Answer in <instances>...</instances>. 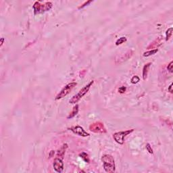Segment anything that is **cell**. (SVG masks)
Listing matches in <instances>:
<instances>
[{"instance_id":"6da1fadb","label":"cell","mask_w":173,"mask_h":173,"mask_svg":"<svg viewBox=\"0 0 173 173\" xmlns=\"http://www.w3.org/2000/svg\"><path fill=\"white\" fill-rule=\"evenodd\" d=\"M102 161L105 171L108 173L114 172L116 170L115 162L113 156L109 154H105L102 157Z\"/></svg>"},{"instance_id":"7a4b0ae2","label":"cell","mask_w":173,"mask_h":173,"mask_svg":"<svg viewBox=\"0 0 173 173\" xmlns=\"http://www.w3.org/2000/svg\"><path fill=\"white\" fill-rule=\"evenodd\" d=\"M52 6H53V4L50 2H44V3L35 2L33 5L34 14L37 15V14H42L45 12H47L51 10Z\"/></svg>"},{"instance_id":"3957f363","label":"cell","mask_w":173,"mask_h":173,"mask_svg":"<svg viewBox=\"0 0 173 173\" xmlns=\"http://www.w3.org/2000/svg\"><path fill=\"white\" fill-rule=\"evenodd\" d=\"M93 83H94V81H91L89 84H87V85H85L84 87H83L81 90L79 91V92L77 93V94L75 95L70 99L69 103H70V104H76V103H77L78 102H79V101L81 100V99L88 93V91H89V89H90L91 86H92Z\"/></svg>"},{"instance_id":"277c9868","label":"cell","mask_w":173,"mask_h":173,"mask_svg":"<svg viewBox=\"0 0 173 173\" xmlns=\"http://www.w3.org/2000/svg\"><path fill=\"white\" fill-rule=\"evenodd\" d=\"M134 131V129L131 130H126L124 131H120L117 132L113 135V138H114V141L117 143L122 145L124 143V138L126 137V136L128 135L129 134Z\"/></svg>"},{"instance_id":"5b68a950","label":"cell","mask_w":173,"mask_h":173,"mask_svg":"<svg viewBox=\"0 0 173 173\" xmlns=\"http://www.w3.org/2000/svg\"><path fill=\"white\" fill-rule=\"evenodd\" d=\"M76 85H77V83H75V82H72V83H68V84H67V85L60 91V92L56 95V97H55V100H58V99H62L64 98V97L66 96V95H68L70 93L71 91L74 89V87L76 86Z\"/></svg>"},{"instance_id":"8992f818","label":"cell","mask_w":173,"mask_h":173,"mask_svg":"<svg viewBox=\"0 0 173 173\" xmlns=\"http://www.w3.org/2000/svg\"><path fill=\"white\" fill-rule=\"evenodd\" d=\"M89 130L95 133H106L107 132L104 123L99 121L93 122V124H91L89 126Z\"/></svg>"},{"instance_id":"52a82bcc","label":"cell","mask_w":173,"mask_h":173,"mask_svg":"<svg viewBox=\"0 0 173 173\" xmlns=\"http://www.w3.org/2000/svg\"><path fill=\"white\" fill-rule=\"evenodd\" d=\"M69 130H70L73 133L76 134L77 135L81 136V137H89V136H90V134L88 133L86 131H85V130H84V128L81 126H72V127H70V128H69Z\"/></svg>"},{"instance_id":"ba28073f","label":"cell","mask_w":173,"mask_h":173,"mask_svg":"<svg viewBox=\"0 0 173 173\" xmlns=\"http://www.w3.org/2000/svg\"><path fill=\"white\" fill-rule=\"evenodd\" d=\"M53 168L55 171L58 173H60L63 171L64 170V162L62 159L60 158V157H56L54 160V162H53Z\"/></svg>"},{"instance_id":"9c48e42d","label":"cell","mask_w":173,"mask_h":173,"mask_svg":"<svg viewBox=\"0 0 173 173\" xmlns=\"http://www.w3.org/2000/svg\"><path fill=\"white\" fill-rule=\"evenodd\" d=\"M67 148H68V145H67L66 143L64 144L63 146H62V148L58 150V151H57V157H60V158H61V159H63Z\"/></svg>"},{"instance_id":"30bf717a","label":"cell","mask_w":173,"mask_h":173,"mask_svg":"<svg viewBox=\"0 0 173 173\" xmlns=\"http://www.w3.org/2000/svg\"><path fill=\"white\" fill-rule=\"evenodd\" d=\"M151 65V62H149V63L144 65L143 68V79L144 81L146 80L147 77H148V71H149V69H150Z\"/></svg>"},{"instance_id":"8fae6325","label":"cell","mask_w":173,"mask_h":173,"mask_svg":"<svg viewBox=\"0 0 173 173\" xmlns=\"http://www.w3.org/2000/svg\"><path fill=\"white\" fill-rule=\"evenodd\" d=\"M79 106L78 104H76V106L73 107V110L70 112V114H69V115L68 116L67 118H68V119H71V118H74L78 114V112H79Z\"/></svg>"},{"instance_id":"7c38bea8","label":"cell","mask_w":173,"mask_h":173,"mask_svg":"<svg viewBox=\"0 0 173 173\" xmlns=\"http://www.w3.org/2000/svg\"><path fill=\"white\" fill-rule=\"evenodd\" d=\"M162 44V39L160 37L157 38V39H155L153 43L150 44L148 47V49H151V48H156L158 46Z\"/></svg>"},{"instance_id":"4fadbf2b","label":"cell","mask_w":173,"mask_h":173,"mask_svg":"<svg viewBox=\"0 0 173 173\" xmlns=\"http://www.w3.org/2000/svg\"><path fill=\"white\" fill-rule=\"evenodd\" d=\"M158 51V49H151L150 51H148L143 53V56L144 57H149L150 55H154L155 53H156Z\"/></svg>"},{"instance_id":"5bb4252c","label":"cell","mask_w":173,"mask_h":173,"mask_svg":"<svg viewBox=\"0 0 173 173\" xmlns=\"http://www.w3.org/2000/svg\"><path fill=\"white\" fill-rule=\"evenodd\" d=\"M79 156H80L85 162L89 163L90 160H89V155L87 153H85V152H82V153L79 154Z\"/></svg>"},{"instance_id":"9a60e30c","label":"cell","mask_w":173,"mask_h":173,"mask_svg":"<svg viewBox=\"0 0 173 173\" xmlns=\"http://www.w3.org/2000/svg\"><path fill=\"white\" fill-rule=\"evenodd\" d=\"M172 28H168V30L166 32V41H168V40L170 39L172 36Z\"/></svg>"},{"instance_id":"2e32d148","label":"cell","mask_w":173,"mask_h":173,"mask_svg":"<svg viewBox=\"0 0 173 173\" xmlns=\"http://www.w3.org/2000/svg\"><path fill=\"white\" fill-rule=\"evenodd\" d=\"M127 41L126 38L125 37H122L119 38L117 41H116V45H121L122 43H124V42H126Z\"/></svg>"},{"instance_id":"e0dca14e","label":"cell","mask_w":173,"mask_h":173,"mask_svg":"<svg viewBox=\"0 0 173 173\" xmlns=\"http://www.w3.org/2000/svg\"><path fill=\"white\" fill-rule=\"evenodd\" d=\"M140 81V78L138 76H133L132 77V79H131V82L133 84H137V83H139Z\"/></svg>"},{"instance_id":"ac0fdd59","label":"cell","mask_w":173,"mask_h":173,"mask_svg":"<svg viewBox=\"0 0 173 173\" xmlns=\"http://www.w3.org/2000/svg\"><path fill=\"white\" fill-rule=\"evenodd\" d=\"M146 150H147V151H148L149 153H151V154H152V153H153V150H152V148H151V146H150V143L146 144Z\"/></svg>"},{"instance_id":"d6986e66","label":"cell","mask_w":173,"mask_h":173,"mask_svg":"<svg viewBox=\"0 0 173 173\" xmlns=\"http://www.w3.org/2000/svg\"><path fill=\"white\" fill-rule=\"evenodd\" d=\"M168 70L169 71L170 73H172L173 72V62L171 61L170 62V64L168 65L167 66Z\"/></svg>"},{"instance_id":"ffe728a7","label":"cell","mask_w":173,"mask_h":173,"mask_svg":"<svg viewBox=\"0 0 173 173\" xmlns=\"http://www.w3.org/2000/svg\"><path fill=\"white\" fill-rule=\"evenodd\" d=\"M126 86H122L118 89V92L120 93H124L126 92Z\"/></svg>"},{"instance_id":"44dd1931","label":"cell","mask_w":173,"mask_h":173,"mask_svg":"<svg viewBox=\"0 0 173 173\" xmlns=\"http://www.w3.org/2000/svg\"><path fill=\"white\" fill-rule=\"evenodd\" d=\"M92 2H93L92 0H90V1H87V2H85V4H83V5H82V6H79V9H82V8H85V6H88L89 4H91V3H92Z\"/></svg>"},{"instance_id":"7402d4cb","label":"cell","mask_w":173,"mask_h":173,"mask_svg":"<svg viewBox=\"0 0 173 173\" xmlns=\"http://www.w3.org/2000/svg\"><path fill=\"white\" fill-rule=\"evenodd\" d=\"M172 85H173V84H172V83H171V84H170V85L169 86V87H168V91H169L170 93H173Z\"/></svg>"},{"instance_id":"603a6c76","label":"cell","mask_w":173,"mask_h":173,"mask_svg":"<svg viewBox=\"0 0 173 173\" xmlns=\"http://www.w3.org/2000/svg\"><path fill=\"white\" fill-rule=\"evenodd\" d=\"M54 151L53 150H52V151H50V153H49V157H53V155H54Z\"/></svg>"},{"instance_id":"cb8c5ba5","label":"cell","mask_w":173,"mask_h":173,"mask_svg":"<svg viewBox=\"0 0 173 173\" xmlns=\"http://www.w3.org/2000/svg\"><path fill=\"white\" fill-rule=\"evenodd\" d=\"M4 38H2V39H1V47H2V45L4 44Z\"/></svg>"}]
</instances>
